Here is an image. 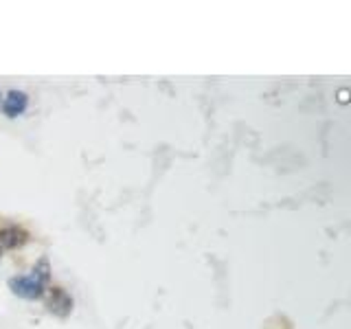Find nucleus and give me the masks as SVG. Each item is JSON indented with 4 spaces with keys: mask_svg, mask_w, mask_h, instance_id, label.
<instances>
[{
    "mask_svg": "<svg viewBox=\"0 0 351 329\" xmlns=\"http://www.w3.org/2000/svg\"><path fill=\"white\" fill-rule=\"evenodd\" d=\"M27 106H29V97L22 90H9L7 97L3 99V112L11 119L20 117L27 110Z\"/></svg>",
    "mask_w": 351,
    "mask_h": 329,
    "instance_id": "2",
    "label": "nucleus"
},
{
    "mask_svg": "<svg viewBox=\"0 0 351 329\" xmlns=\"http://www.w3.org/2000/svg\"><path fill=\"white\" fill-rule=\"evenodd\" d=\"M27 241V233L18 226H7L0 230V246L5 248H16V246H22Z\"/></svg>",
    "mask_w": 351,
    "mask_h": 329,
    "instance_id": "4",
    "label": "nucleus"
},
{
    "mask_svg": "<svg viewBox=\"0 0 351 329\" xmlns=\"http://www.w3.org/2000/svg\"><path fill=\"white\" fill-rule=\"evenodd\" d=\"M49 310L58 316H66L71 314L73 310V299L69 294H66L62 288H53L51 290V301H49Z\"/></svg>",
    "mask_w": 351,
    "mask_h": 329,
    "instance_id": "3",
    "label": "nucleus"
},
{
    "mask_svg": "<svg viewBox=\"0 0 351 329\" xmlns=\"http://www.w3.org/2000/svg\"><path fill=\"white\" fill-rule=\"evenodd\" d=\"M47 281H49V263L40 261V266L33 268L29 274H20V277H11L9 279V288L14 294L22 296L27 301H36L47 290Z\"/></svg>",
    "mask_w": 351,
    "mask_h": 329,
    "instance_id": "1",
    "label": "nucleus"
}]
</instances>
